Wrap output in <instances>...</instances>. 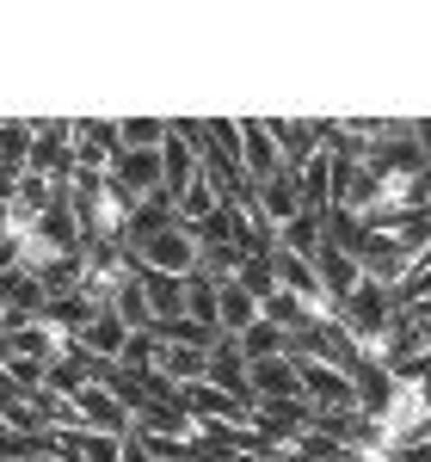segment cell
<instances>
[{
	"label": "cell",
	"instance_id": "12",
	"mask_svg": "<svg viewBox=\"0 0 431 462\" xmlns=\"http://www.w3.org/2000/svg\"><path fill=\"white\" fill-rule=\"evenodd\" d=\"M259 315H265V309H259V302H252V296L234 284V278H222V284H216V327H222V339L247 333Z\"/></svg>",
	"mask_w": 431,
	"mask_h": 462
},
{
	"label": "cell",
	"instance_id": "1",
	"mask_svg": "<svg viewBox=\"0 0 431 462\" xmlns=\"http://www.w3.org/2000/svg\"><path fill=\"white\" fill-rule=\"evenodd\" d=\"M395 315H400L395 284H370V278H363V284L352 290V296H345L339 309H333V320H339V327L352 333V346H358V357L370 352V346H376V339H382L389 327H395Z\"/></svg>",
	"mask_w": 431,
	"mask_h": 462
},
{
	"label": "cell",
	"instance_id": "10",
	"mask_svg": "<svg viewBox=\"0 0 431 462\" xmlns=\"http://www.w3.org/2000/svg\"><path fill=\"white\" fill-rule=\"evenodd\" d=\"M252 210H259V222L278 235V228H289L296 216H302V198H296V179L278 173V179H265V185H252Z\"/></svg>",
	"mask_w": 431,
	"mask_h": 462
},
{
	"label": "cell",
	"instance_id": "7",
	"mask_svg": "<svg viewBox=\"0 0 431 462\" xmlns=\"http://www.w3.org/2000/svg\"><path fill=\"white\" fill-rule=\"evenodd\" d=\"M74 420H80V431H111V438H130V413H124V401H117L105 383H87V389L74 394Z\"/></svg>",
	"mask_w": 431,
	"mask_h": 462
},
{
	"label": "cell",
	"instance_id": "14",
	"mask_svg": "<svg viewBox=\"0 0 431 462\" xmlns=\"http://www.w3.org/2000/svg\"><path fill=\"white\" fill-rule=\"evenodd\" d=\"M179 222V210H173V198L167 191H154V198H142L136 210L124 216V247H136V241H148V235H160V228H173Z\"/></svg>",
	"mask_w": 431,
	"mask_h": 462
},
{
	"label": "cell",
	"instance_id": "6",
	"mask_svg": "<svg viewBox=\"0 0 431 462\" xmlns=\"http://www.w3.org/2000/svg\"><path fill=\"white\" fill-rule=\"evenodd\" d=\"M241 173L247 185H265L278 179V136H271V117H241Z\"/></svg>",
	"mask_w": 431,
	"mask_h": 462
},
{
	"label": "cell",
	"instance_id": "13",
	"mask_svg": "<svg viewBox=\"0 0 431 462\" xmlns=\"http://www.w3.org/2000/svg\"><path fill=\"white\" fill-rule=\"evenodd\" d=\"M136 284H142V296H148V315H154V327L185 315V278H167V272H142V265H136Z\"/></svg>",
	"mask_w": 431,
	"mask_h": 462
},
{
	"label": "cell",
	"instance_id": "19",
	"mask_svg": "<svg viewBox=\"0 0 431 462\" xmlns=\"http://www.w3.org/2000/svg\"><path fill=\"white\" fill-rule=\"evenodd\" d=\"M74 462H124V438L111 431H74Z\"/></svg>",
	"mask_w": 431,
	"mask_h": 462
},
{
	"label": "cell",
	"instance_id": "16",
	"mask_svg": "<svg viewBox=\"0 0 431 462\" xmlns=\"http://www.w3.org/2000/svg\"><path fill=\"white\" fill-rule=\"evenodd\" d=\"M216 284H222V278H210L204 265L185 278V320H197V327H216ZM216 333H222V327H216Z\"/></svg>",
	"mask_w": 431,
	"mask_h": 462
},
{
	"label": "cell",
	"instance_id": "11",
	"mask_svg": "<svg viewBox=\"0 0 431 462\" xmlns=\"http://www.w3.org/2000/svg\"><path fill=\"white\" fill-rule=\"evenodd\" d=\"M204 383L252 407V394H247V357H241L234 339H216V346H210V357H204Z\"/></svg>",
	"mask_w": 431,
	"mask_h": 462
},
{
	"label": "cell",
	"instance_id": "5",
	"mask_svg": "<svg viewBox=\"0 0 431 462\" xmlns=\"http://www.w3.org/2000/svg\"><path fill=\"white\" fill-rule=\"evenodd\" d=\"M69 136H74V173L105 179L111 161H117V124H105V117H69Z\"/></svg>",
	"mask_w": 431,
	"mask_h": 462
},
{
	"label": "cell",
	"instance_id": "20",
	"mask_svg": "<svg viewBox=\"0 0 431 462\" xmlns=\"http://www.w3.org/2000/svg\"><path fill=\"white\" fill-rule=\"evenodd\" d=\"M124 462H154V457H148V450L136 444V438H124Z\"/></svg>",
	"mask_w": 431,
	"mask_h": 462
},
{
	"label": "cell",
	"instance_id": "2",
	"mask_svg": "<svg viewBox=\"0 0 431 462\" xmlns=\"http://www.w3.org/2000/svg\"><path fill=\"white\" fill-rule=\"evenodd\" d=\"M130 259L142 265V272H167V278H191L197 265H204V247H197V235L173 222V228H160V235H148L130 247Z\"/></svg>",
	"mask_w": 431,
	"mask_h": 462
},
{
	"label": "cell",
	"instance_id": "17",
	"mask_svg": "<svg viewBox=\"0 0 431 462\" xmlns=\"http://www.w3.org/2000/svg\"><path fill=\"white\" fill-rule=\"evenodd\" d=\"M167 130H173V117H117V148L154 154V148L167 143Z\"/></svg>",
	"mask_w": 431,
	"mask_h": 462
},
{
	"label": "cell",
	"instance_id": "9",
	"mask_svg": "<svg viewBox=\"0 0 431 462\" xmlns=\"http://www.w3.org/2000/svg\"><path fill=\"white\" fill-rule=\"evenodd\" d=\"M247 394L252 401H302V376H296V357H259L247 364Z\"/></svg>",
	"mask_w": 431,
	"mask_h": 462
},
{
	"label": "cell",
	"instance_id": "15",
	"mask_svg": "<svg viewBox=\"0 0 431 462\" xmlns=\"http://www.w3.org/2000/svg\"><path fill=\"white\" fill-rule=\"evenodd\" d=\"M234 346H241V357H247V364H259V357H284L289 352V333H278L271 320L259 315L247 333H234Z\"/></svg>",
	"mask_w": 431,
	"mask_h": 462
},
{
	"label": "cell",
	"instance_id": "4",
	"mask_svg": "<svg viewBox=\"0 0 431 462\" xmlns=\"http://www.w3.org/2000/svg\"><path fill=\"white\" fill-rule=\"evenodd\" d=\"M271 136H278V167L302 173L333 136V117H271Z\"/></svg>",
	"mask_w": 431,
	"mask_h": 462
},
{
	"label": "cell",
	"instance_id": "8",
	"mask_svg": "<svg viewBox=\"0 0 431 462\" xmlns=\"http://www.w3.org/2000/svg\"><path fill=\"white\" fill-rule=\"evenodd\" d=\"M124 346H130V327L111 315V309H99V315H93L87 327H80V333H74V352L93 357V364H105V370L117 364V357H124Z\"/></svg>",
	"mask_w": 431,
	"mask_h": 462
},
{
	"label": "cell",
	"instance_id": "3",
	"mask_svg": "<svg viewBox=\"0 0 431 462\" xmlns=\"http://www.w3.org/2000/svg\"><path fill=\"white\" fill-rule=\"evenodd\" d=\"M25 173H32V179H50V185H62V191H69V179H74V136H69V117L37 124V130H32Z\"/></svg>",
	"mask_w": 431,
	"mask_h": 462
},
{
	"label": "cell",
	"instance_id": "18",
	"mask_svg": "<svg viewBox=\"0 0 431 462\" xmlns=\"http://www.w3.org/2000/svg\"><path fill=\"white\" fill-rule=\"evenodd\" d=\"M32 130H37V124H19V117H13V124H0V167H6V173H25Z\"/></svg>",
	"mask_w": 431,
	"mask_h": 462
}]
</instances>
